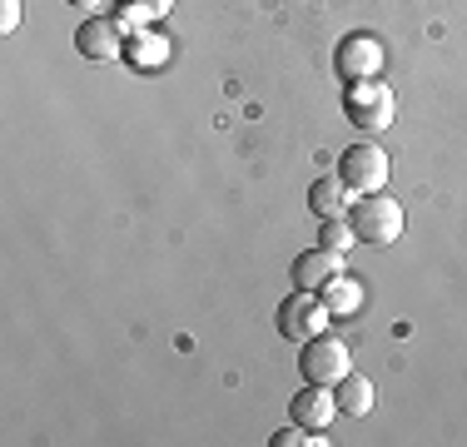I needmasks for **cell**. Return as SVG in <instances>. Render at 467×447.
Returning <instances> with one entry per match:
<instances>
[{
  "instance_id": "cell-3",
  "label": "cell",
  "mask_w": 467,
  "mask_h": 447,
  "mask_svg": "<svg viewBox=\"0 0 467 447\" xmlns=\"http://www.w3.org/2000/svg\"><path fill=\"white\" fill-rule=\"evenodd\" d=\"M388 174H393V160H388L383 144H348V150L338 154V179L353 189V194H378V189H388Z\"/></svg>"
},
{
  "instance_id": "cell-1",
  "label": "cell",
  "mask_w": 467,
  "mask_h": 447,
  "mask_svg": "<svg viewBox=\"0 0 467 447\" xmlns=\"http://www.w3.org/2000/svg\"><path fill=\"white\" fill-rule=\"evenodd\" d=\"M353 219V234H358V244H378V249H388L393 239H403V204H398L388 189H378V194H363L358 204L348 209Z\"/></svg>"
},
{
  "instance_id": "cell-9",
  "label": "cell",
  "mask_w": 467,
  "mask_h": 447,
  "mask_svg": "<svg viewBox=\"0 0 467 447\" xmlns=\"http://www.w3.org/2000/svg\"><path fill=\"white\" fill-rule=\"evenodd\" d=\"M288 412H294V422L324 432L328 422L338 418V398H333V388H324V383H304L294 398H288Z\"/></svg>"
},
{
  "instance_id": "cell-18",
  "label": "cell",
  "mask_w": 467,
  "mask_h": 447,
  "mask_svg": "<svg viewBox=\"0 0 467 447\" xmlns=\"http://www.w3.org/2000/svg\"><path fill=\"white\" fill-rule=\"evenodd\" d=\"M65 5H75V10H99L105 0H65Z\"/></svg>"
},
{
  "instance_id": "cell-14",
  "label": "cell",
  "mask_w": 467,
  "mask_h": 447,
  "mask_svg": "<svg viewBox=\"0 0 467 447\" xmlns=\"http://www.w3.org/2000/svg\"><path fill=\"white\" fill-rule=\"evenodd\" d=\"M318 294H324V304H328V313H333V318H348V313L363 304V288L353 284L348 274H338L333 284H324V288H318Z\"/></svg>"
},
{
  "instance_id": "cell-15",
  "label": "cell",
  "mask_w": 467,
  "mask_h": 447,
  "mask_svg": "<svg viewBox=\"0 0 467 447\" xmlns=\"http://www.w3.org/2000/svg\"><path fill=\"white\" fill-rule=\"evenodd\" d=\"M318 244H324V249L348 254L353 244H358V234H353V219H348V214H338V219H318Z\"/></svg>"
},
{
  "instance_id": "cell-2",
  "label": "cell",
  "mask_w": 467,
  "mask_h": 447,
  "mask_svg": "<svg viewBox=\"0 0 467 447\" xmlns=\"http://www.w3.org/2000/svg\"><path fill=\"white\" fill-rule=\"evenodd\" d=\"M343 115H348V125H358V130H388L393 125V115H398V95H393V85H383V80H353L348 89H343Z\"/></svg>"
},
{
  "instance_id": "cell-11",
  "label": "cell",
  "mask_w": 467,
  "mask_h": 447,
  "mask_svg": "<svg viewBox=\"0 0 467 447\" xmlns=\"http://www.w3.org/2000/svg\"><path fill=\"white\" fill-rule=\"evenodd\" d=\"M125 60L135 65V70H160V65L170 60V40H164L154 26H144V30H130Z\"/></svg>"
},
{
  "instance_id": "cell-8",
  "label": "cell",
  "mask_w": 467,
  "mask_h": 447,
  "mask_svg": "<svg viewBox=\"0 0 467 447\" xmlns=\"http://www.w3.org/2000/svg\"><path fill=\"white\" fill-rule=\"evenodd\" d=\"M338 274H348V264H343V254L338 249H304L294 259V268H288V278H294V288H308V294H318L324 284H333Z\"/></svg>"
},
{
  "instance_id": "cell-10",
  "label": "cell",
  "mask_w": 467,
  "mask_h": 447,
  "mask_svg": "<svg viewBox=\"0 0 467 447\" xmlns=\"http://www.w3.org/2000/svg\"><path fill=\"white\" fill-rule=\"evenodd\" d=\"M348 199H358V194H353L338 174H324V179H314V184H308V209H314L318 219L348 214Z\"/></svg>"
},
{
  "instance_id": "cell-5",
  "label": "cell",
  "mask_w": 467,
  "mask_h": 447,
  "mask_svg": "<svg viewBox=\"0 0 467 447\" xmlns=\"http://www.w3.org/2000/svg\"><path fill=\"white\" fill-rule=\"evenodd\" d=\"M333 70L343 75V80H378V75L388 70V50L383 40L368 36V30H353L348 40H338V50H333Z\"/></svg>"
},
{
  "instance_id": "cell-7",
  "label": "cell",
  "mask_w": 467,
  "mask_h": 447,
  "mask_svg": "<svg viewBox=\"0 0 467 447\" xmlns=\"http://www.w3.org/2000/svg\"><path fill=\"white\" fill-rule=\"evenodd\" d=\"M125 45H130V26L119 16H90L75 30V50L85 60H125Z\"/></svg>"
},
{
  "instance_id": "cell-4",
  "label": "cell",
  "mask_w": 467,
  "mask_h": 447,
  "mask_svg": "<svg viewBox=\"0 0 467 447\" xmlns=\"http://www.w3.org/2000/svg\"><path fill=\"white\" fill-rule=\"evenodd\" d=\"M333 313L324 304V294H308V288H294V294L279 304V333L288 343H298L304 348L308 338H318V333H328Z\"/></svg>"
},
{
  "instance_id": "cell-16",
  "label": "cell",
  "mask_w": 467,
  "mask_h": 447,
  "mask_svg": "<svg viewBox=\"0 0 467 447\" xmlns=\"http://www.w3.org/2000/svg\"><path fill=\"white\" fill-rule=\"evenodd\" d=\"M324 447L328 438H324V432H318V428H304V422H294V428H284L279 432V438H274V447Z\"/></svg>"
},
{
  "instance_id": "cell-6",
  "label": "cell",
  "mask_w": 467,
  "mask_h": 447,
  "mask_svg": "<svg viewBox=\"0 0 467 447\" xmlns=\"http://www.w3.org/2000/svg\"><path fill=\"white\" fill-rule=\"evenodd\" d=\"M298 368H304V383H324V388H333L338 378L353 373L348 343L333 338V333H318V338L304 343V358H298Z\"/></svg>"
},
{
  "instance_id": "cell-13",
  "label": "cell",
  "mask_w": 467,
  "mask_h": 447,
  "mask_svg": "<svg viewBox=\"0 0 467 447\" xmlns=\"http://www.w3.org/2000/svg\"><path fill=\"white\" fill-rule=\"evenodd\" d=\"M174 10V0H115V16L125 20L130 30H144L154 20H164Z\"/></svg>"
},
{
  "instance_id": "cell-17",
  "label": "cell",
  "mask_w": 467,
  "mask_h": 447,
  "mask_svg": "<svg viewBox=\"0 0 467 447\" xmlns=\"http://www.w3.org/2000/svg\"><path fill=\"white\" fill-rule=\"evenodd\" d=\"M20 30V0H0V36H16Z\"/></svg>"
},
{
  "instance_id": "cell-12",
  "label": "cell",
  "mask_w": 467,
  "mask_h": 447,
  "mask_svg": "<svg viewBox=\"0 0 467 447\" xmlns=\"http://www.w3.org/2000/svg\"><path fill=\"white\" fill-rule=\"evenodd\" d=\"M333 398H338V412H348V418H368L378 393H373V378L348 373V378H338V383H333Z\"/></svg>"
}]
</instances>
